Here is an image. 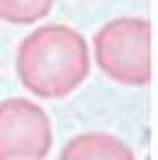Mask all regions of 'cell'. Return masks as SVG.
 Returning <instances> with one entry per match:
<instances>
[{
    "label": "cell",
    "mask_w": 158,
    "mask_h": 160,
    "mask_svg": "<svg viewBox=\"0 0 158 160\" xmlns=\"http://www.w3.org/2000/svg\"><path fill=\"white\" fill-rule=\"evenodd\" d=\"M15 68L27 92L41 100H61L85 82L90 51L78 29L68 24H44L20 41Z\"/></svg>",
    "instance_id": "1"
},
{
    "label": "cell",
    "mask_w": 158,
    "mask_h": 160,
    "mask_svg": "<svg viewBox=\"0 0 158 160\" xmlns=\"http://www.w3.org/2000/svg\"><path fill=\"white\" fill-rule=\"evenodd\" d=\"M54 8V0H0V22L34 24L44 20Z\"/></svg>",
    "instance_id": "5"
},
{
    "label": "cell",
    "mask_w": 158,
    "mask_h": 160,
    "mask_svg": "<svg viewBox=\"0 0 158 160\" xmlns=\"http://www.w3.org/2000/svg\"><path fill=\"white\" fill-rule=\"evenodd\" d=\"M51 143V119L39 104L24 97L0 102V160H44Z\"/></svg>",
    "instance_id": "3"
},
{
    "label": "cell",
    "mask_w": 158,
    "mask_h": 160,
    "mask_svg": "<svg viewBox=\"0 0 158 160\" xmlns=\"http://www.w3.org/2000/svg\"><path fill=\"white\" fill-rule=\"evenodd\" d=\"M92 53L109 80L146 88L151 82V22L146 17L109 20L95 32Z\"/></svg>",
    "instance_id": "2"
},
{
    "label": "cell",
    "mask_w": 158,
    "mask_h": 160,
    "mask_svg": "<svg viewBox=\"0 0 158 160\" xmlns=\"http://www.w3.org/2000/svg\"><path fill=\"white\" fill-rule=\"evenodd\" d=\"M59 160H136V155L117 136L102 131H88L73 136L63 146Z\"/></svg>",
    "instance_id": "4"
}]
</instances>
